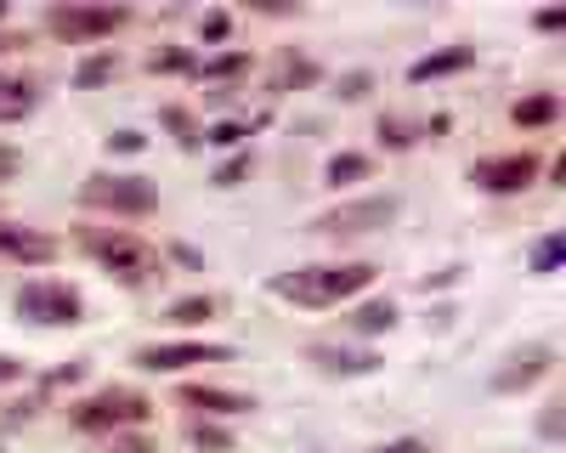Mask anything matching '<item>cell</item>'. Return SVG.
Listing matches in <instances>:
<instances>
[{
  "instance_id": "6da1fadb",
  "label": "cell",
  "mask_w": 566,
  "mask_h": 453,
  "mask_svg": "<svg viewBox=\"0 0 566 453\" xmlns=\"http://www.w3.org/2000/svg\"><path fill=\"white\" fill-rule=\"evenodd\" d=\"M374 261H323V266H295V272H283V278H272V295L277 301H295V306H346L352 295H363L374 284Z\"/></svg>"
},
{
  "instance_id": "7a4b0ae2",
  "label": "cell",
  "mask_w": 566,
  "mask_h": 453,
  "mask_svg": "<svg viewBox=\"0 0 566 453\" xmlns=\"http://www.w3.org/2000/svg\"><path fill=\"white\" fill-rule=\"evenodd\" d=\"M80 250L97 261L108 278H119L130 289H148V284L165 278V255L148 239L125 233V227H80Z\"/></svg>"
},
{
  "instance_id": "3957f363",
  "label": "cell",
  "mask_w": 566,
  "mask_h": 453,
  "mask_svg": "<svg viewBox=\"0 0 566 453\" xmlns=\"http://www.w3.org/2000/svg\"><path fill=\"white\" fill-rule=\"evenodd\" d=\"M154 414V402L142 397V391H130V386H103V391H91V397H80L74 402V431H85V436H119L125 425H142Z\"/></svg>"
},
{
  "instance_id": "277c9868",
  "label": "cell",
  "mask_w": 566,
  "mask_h": 453,
  "mask_svg": "<svg viewBox=\"0 0 566 453\" xmlns=\"http://www.w3.org/2000/svg\"><path fill=\"white\" fill-rule=\"evenodd\" d=\"M80 204L103 210V215H154L159 210V188L148 176H119V170H97L80 181Z\"/></svg>"
},
{
  "instance_id": "5b68a950",
  "label": "cell",
  "mask_w": 566,
  "mask_h": 453,
  "mask_svg": "<svg viewBox=\"0 0 566 453\" xmlns=\"http://www.w3.org/2000/svg\"><path fill=\"white\" fill-rule=\"evenodd\" d=\"M397 193H368V199H340L328 204L323 215H312V233L323 239H363V233H386L397 221Z\"/></svg>"
},
{
  "instance_id": "8992f818",
  "label": "cell",
  "mask_w": 566,
  "mask_h": 453,
  "mask_svg": "<svg viewBox=\"0 0 566 453\" xmlns=\"http://www.w3.org/2000/svg\"><path fill=\"white\" fill-rule=\"evenodd\" d=\"M45 34H57L63 45H97L108 34H119L130 23L125 7H85V0H69V7H45Z\"/></svg>"
},
{
  "instance_id": "52a82bcc",
  "label": "cell",
  "mask_w": 566,
  "mask_h": 453,
  "mask_svg": "<svg viewBox=\"0 0 566 453\" xmlns=\"http://www.w3.org/2000/svg\"><path fill=\"white\" fill-rule=\"evenodd\" d=\"M18 317H29L40 329H74V324H85V301H80V289H69L57 278H29L18 289Z\"/></svg>"
},
{
  "instance_id": "ba28073f",
  "label": "cell",
  "mask_w": 566,
  "mask_h": 453,
  "mask_svg": "<svg viewBox=\"0 0 566 453\" xmlns=\"http://www.w3.org/2000/svg\"><path fill=\"white\" fill-rule=\"evenodd\" d=\"M130 362L148 375H187V369H205V362H232V346H221V340H148V346H136Z\"/></svg>"
},
{
  "instance_id": "9c48e42d",
  "label": "cell",
  "mask_w": 566,
  "mask_h": 453,
  "mask_svg": "<svg viewBox=\"0 0 566 453\" xmlns=\"http://www.w3.org/2000/svg\"><path fill=\"white\" fill-rule=\"evenodd\" d=\"M538 170H544L538 154H499V159L470 165V181H476L482 193H527L538 181Z\"/></svg>"
},
{
  "instance_id": "30bf717a",
  "label": "cell",
  "mask_w": 566,
  "mask_h": 453,
  "mask_svg": "<svg viewBox=\"0 0 566 453\" xmlns=\"http://www.w3.org/2000/svg\"><path fill=\"white\" fill-rule=\"evenodd\" d=\"M549 369H555V346H549V340H527L522 351H510V357L499 362V369H493V391L515 397V391L538 386Z\"/></svg>"
},
{
  "instance_id": "8fae6325",
  "label": "cell",
  "mask_w": 566,
  "mask_h": 453,
  "mask_svg": "<svg viewBox=\"0 0 566 453\" xmlns=\"http://www.w3.org/2000/svg\"><path fill=\"white\" fill-rule=\"evenodd\" d=\"M57 255H63V244L52 233H34V227L0 221V261H12V266H52Z\"/></svg>"
},
{
  "instance_id": "7c38bea8",
  "label": "cell",
  "mask_w": 566,
  "mask_h": 453,
  "mask_svg": "<svg viewBox=\"0 0 566 453\" xmlns=\"http://www.w3.org/2000/svg\"><path fill=\"white\" fill-rule=\"evenodd\" d=\"M181 408H193V420H232V414H250L255 397L221 391V386H181Z\"/></svg>"
},
{
  "instance_id": "4fadbf2b",
  "label": "cell",
  "mask_w": 566,
  "mask_h": 453,
  "mask_svg": "<svg viewBox=\"0 0 566 453\" xmlns=\"http://www.w3.org/2000/svg\"><path fill=\"white\" fill-rule=\"evenodd\" d=\"M306 362L323 369V375H374V369H380V357H374V351H357V346H340V340L306 346Z\"/></svg>"
},
{
  "instance_id": "5bb4252c",
  "label": "cell",
  "mask_w": 566,
  "mask_h": 453,
  "mask_svg": "<svg viewBox=\"0 0 566 453\" xmlns=\"http://www.w3.org/2000/svg\"><path fill=\"white\" fill-rule=\"evenodd\" d=\"M40 108V85L29 74H0V125H23Z\"/></svg>"
},
{
  "instance_id": "9a60e30c",
  "label": "cell",
  "mask_w": 566,
  "mask_h": 453,
  "mask_svg": "<svg viewBox=\"0 0 566 453\" xmlns=\"http://www.w3.org/2000/svg\"><path fill=\"white\" fill-rule=\"evenodd\" d=\"M470 63H476V45H448V52H431V57H419V63L408 69V80H413V85H424V80L459 74V69H470Z\"/></svg>"
},
{
  "instance_id": "2e32d148",
  "label": "cell",
  "mask_w": 566,
  "mask_h": 453,
  "mask_svg": "<svg viewBox=\"0 0 566 453\" xmlns=\"http://www.w3.org/2000/svg\"><path fill=\"white\" fill-rule=\"evenodd\" d=\"M510 119H515V125H522V130H538V125H555V119H560V97H555V91H533V97H522V103H515V108H510Z\"/></svg>"
},
{
  "instance_id": "e0dca14e",
  "label": "cell",
  "mask_w": 566,
  "mask_h": 453,
  "mask_svg": "<svg viewBox=\"0 0 566 453\" xmlns=\"http://www.w3.org/2000/svg\"><path fill=\"white\" fill-rule=\"evenodd\" d=\"M346 329H352V335H386V329H397V306H391V301H363V306L346 317Z\"/></svg>"
},
{
  "instance_id": "ac0fdd59",
  "label": "cell",
  "mask_w": 566,
  "mask_h": 453,
  "mask_svg": "<svg viewBox=\"0 0 566 453\" xmlns=\"http://www.w3.org/2000/svg\"><path fill=\"white\" fill-rule=\"evenodd\" d=\"M368 170H374L368 154H335V159L323 165V181L340 193V188H357V181H368Z\"/></svg>"
},
{
  "instance_id": "d6986e66",
  "label": "cell",
  "mask_w": 566,
  "mask_h": 453,
  "mask_svg": "<svg viewBox=\"0 0 566 453\" xmlns=\"http://www.w3.org/2000/svg\"><path fill=\"white\" fill-rule=\"evenodd\" d=\"M216 312H221V301H216V295H181V301H176L165 317H170L176 329H205Z\"/></svg>"
},
{
  "instance_id": "ffe728a7",
  "label": "cell",
  "mask_w": 566,
  "mask_h": 453,
  "mask_svg": "<svg viewBox=\"0 0 566 453\" xmlns=\"http://www.w3.org/2000/svg\"><path fill=\"white\" fill-rule=\"evenodd\" d=\"M114 74H119V57H114V52H97V57H85V63L74 69V85L91 91V85H103V80H114Z\"/></svg>"
},
{
  "instance_id": "44dd1931",
  "label": "cell",
  "mask_w": 566,
  "mask_h": 453,
  "mask_svg": "<svg viewBox=\"0 0 566 453\" xmlns=\"http://www.w3.org/2000/svg\"><path fill=\"white\" fill-rule=\"evenodd\" d=\"M187 442H193V447H210V453H227V447H232V436H227L216 420H193V425H187Z\"/></svg>"
},
{
  "instance_id": "7402d4cb",
  "label": "cell",
  "mask_w": 566,
  "mask_h": 453,
  "mask_svg": "<svg viewBox=\"0 0 566 453\" xmlns=\"http://www.w3.org/2000/svg\"><path fill=\"white\" fill-rule=\"evenodd\" d=\"M165 125L176 130V143H181V148H199V143H205V130L193 125V114H187V108H165Z\"/></svg>"
},
{
  "instance_id": "603a6c76",
  "label": "cell",
  "mask_w": 566,
  "mask_h": 453,
  "mask_svg": "<svg viewBox=\"0 0 566 453\" xmlns=\"http://www.w3.org/2000/svg\"><path fill=\"white\" fill-rule=\"evenodd\" d=\"M560 255H566V239H560V233L538 239V244H533V272H555V266H560Z\"/></svg>"
},
{
  "instance_id": "cb8c5ba5",
  "label": "cell",
  "mask_w": 566,
  "mask_h": 453,
  "mask_svg": "<svg viewBox=\"0 0 566 453\" xmlns=\"http://www.w3.org/2000/svg\"><path fill=\"white\" fill-rule=\"evenodd\" d=\"M560 420H566V402L549 397V402H544V414H538V436H544V442H560Z\"/></svg>"
},
{
  "instance_id": "d4e9b609",
  "label": "cell",
  "mask_w": 566,
  "mask_h": 453,
  "mask_svg": "<svg viewBox=\"0 0 566 453\" xmlns=\"http://www.w3.org/2000/svg\"><path fill=\"white\" fill-rule=\"evenodd\" d=\"M244 136H250V130H244L239 119H221V125H210V130H205V143H216V148H239Z\"/></svg>"
},
{
  "instance_id": "484cf974",
  "label": "cell",
  "mask_w": 566,
  "mask_h": 453,
  "mask_svg": "<svg viewBox=\"0 0 566 453\" xmlns=\"http://www.w3.org/2000/svg\"><path fill=\"white\" fill-rule=\"evenodd\" d=\"M244 176H250V154H239V159H227V165L216 170V188H239Z\"/></svg>"
},
{
  "instance_id": "4316f807",
  "label": "cell",
  "mask_w": 566,
  "mask_h": 453,
  "mask_svg": "<svg viewBox=\"0 0 566 453\" xmlns=\"http://www.w3.org/2000/svg\"><path fill=\"white\" fill-rule=\"evenodd\" d=\"M368 453H431V442H424V436H391V442L368 447Z\"/></svg>"
},
{
  "instance_id": "83f0119b",
  "label": "cell",
  "mask_w": 566,
  "mask_h": 453,
  "mask_svg": "<svg viewBox=\"0 0 566 453\" xmlns=\"http://www.w3.org/2000/svg\"><path fill=\"white\" fill-rule=\"evenodd\" d=\"M244 63H250V57H244V52H227V57H216V63H205V69H199V74H210V80H221V74H239V69H244Z\"/></svg>"
},
{
  "instance_id": "f1b7e54d",
  "label": "cell",
  "mask_w": 566,
  "mask_h": 453,
  "mask_svg": "<svg viewBox=\"0 0 566 453\" xmlns=\"http://www.w3.org/2000/svg\"><path fill=\"white\" fill-rule=\"evenodd\" d=\"M108 453H159V442H148V436H114Z\"/></svg>"
},
{
  "instance_id": "f546056e",
  "label": "cell",
  "mask_w": 566,
  "mask_h": 453,
  "mask_svg": "<svg viewBox=\"0 0 566 453\" xmlns=\"http://www.w3.org/2000/svg\"><path fill=\"white\" fill-rule=\"evenodd\" d=\"M18 170H23V154H18V148H7V143H0V181H12Z\"/></svg>"
},
{
  "instance_id": "4dcf8cb0",
  "label": "cell",
  "mask_w": 566,
  "mask_h": 453,
  "mask_svg": "<svg viewBox=\"0 0 566 453\" xmlns=\"http://www.w3.org/2000/svg\"><path fill=\"white\" fill-rule=\"evenodd\" d=\"M290 80H312V63H295V57H283V74H277V91L290 85Z\"/></svg>"
},
{
  "instance_id": "1f68e13d",
  "label": "cell",
  "mask_w": 566,
  "mask_h": 453,
  "mask_svg": "<svg viewBox=\"0 0 566 453\" xmlns=\"http://www.w3.org/2000/svg\"><path fill=\"white\" fill-rule=\"evenodd\" d=\"M148 69H154V74H181L187 57H181V52H165V57H148Z\"/></svg>"
},
{
  "instance_id": "d6a6232c",
  "label": "cell",
  "mask_w": 566,
  "mask_h": 453,
  "mask_svg": "<svg viewBox=\"0 0 566 453\" xmlns=\"http://www.w3.org/2000/svg\"><path fill=\"white\" fill-rule=\"evenodd\" d=\"M108 148H119V154H142V130H119V136H108Z\"/></svg>"
},
{
  "instance_id": "836d02e7",
  "label": "cell",
  "mask_w": 566,
  "mask_h": 453,
  "mask_svg": "<svg viewBox=\"0 0 566 453\" xmlns=\"http://www.w3.org/2000/svg\"><path fill=\"white\" fill-rule=\"evenodd\" d=\"M18 380H23V362L0 351V386H18Z\"/></svg>"
},
{
  "instance_id": "e575fe53",
  "label": "cell",
  "mask_w": 566,
  "mask_h": 453,
  "mask_svg": "<svg viewBox=\"0 0 566 453\" xmlns=\"http://www.w3.org/2000/svg\"><path fill=\"white\" fill-rule=\"evenodd\" d=\"M227 23H232L227 12H210V18L199 23V34H205V40H221V34H227Z\"/></svg>"
},
{
  "instance_id": "d590c367",
  "label": "cell",
  "mask_w": 566,
  "mask_h": 453,
  "mask_svg": "<svg viewBox=\"0 0 566 453\" xmlns=\"http://www.w3.org/2000/svg\"><path fill=\"white\" fill-rule=\"evenodd\" d=\"M340 97H368V74H346L340 80Z\"/></svg>"
},
{
  "instance_id": "8d00e7d4",
  "label": "cell",
  "mask_w": 566,
  "mask_h": 453,
  "mask_svg": "<svg viewBox=\"0 0 566 453\" xmlns=\"http://www.w3.org/2000/svg\"><path fill=\"white\" fill-rule=\"evenodd\" d=\"M538 29H549V34L566 29V12H560V7H555V12H538Z\"/></svg>"
},
{
  "instance_id": "74e56055",
  "label": "cell",
  "mask_w": 566,
  "mask_h": 453,
  "mask_svg": "<svg viewBox=\"0 0 566 453\" xmlns=\"http://www.w3.org/2000/svg\"><path fill=\"white\" fill-rule=\"evenodd\" d=\"M7 45H12V40H7V34H0V52H7Z\"/></svg>"
}]
</instances>
